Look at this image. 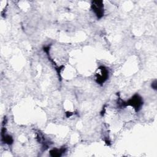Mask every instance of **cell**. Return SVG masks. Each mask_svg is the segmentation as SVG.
I'll list each match as a JSON object with an SVG mask.
<instances>
[{
    "label": "cell",
    "instance_id": "1",
    "mask_svg": "<svg viewBox=\"0 0 157 157\" xmlns=\"http://www.w3.org/2000/svg\"><path fill=\"white\" fill-rule=\"evenodd\" d=\"M124 104V105L131 106L136 110V111H138L143 105V101L139 95L135 94Z\"/></svg>",
    "mask_w": 157,
    "mask_h": 157
},
{
    "label": "cell",
    "instance_id": "2",
    "mask_svg": "<svg viewBox=\"0 0 157 157\" xmlns=\"http://www.w3.org/2000/svg\"><path fill=\"white\" fill-rule=\"evenodd\" d=\"M91 9L98 18H101L104 15V5L102 1H93Z\"/></svg>",
    "mask_w": 157,
    "mask_h": 157
},
{
    "label": "cell",
    "instance_id": "3",
    "mask_svg": "<svg viewBox=\"0 0 157 157\" xmlns=\"http://www.w3.org/2000/svg\"><path fill=\"white\" fill-rule=\"evenodd\" d=\"M109 71L104 66H100L98 68V72L96 74V80L98 83H103L108 78Z\"/></svg>",
    "mask_w": 157,
    "mask_h": 157
},
{
    "label": "cell",
    "instance_id": "4",
    "mask_svg": "<svg viewBox=\"0 0 157 157\" xmlns=\"http://www.w3.org/2000/svg\"><path fill=\"white\" fill-rule=\"evenodd\" d=\"M65 150L64 148H60V149L55 148L50 151V155L53 156H59Z\"/></svg>",
    "mask_w": 157,
    "mask_h": 157
}]
</instances>
